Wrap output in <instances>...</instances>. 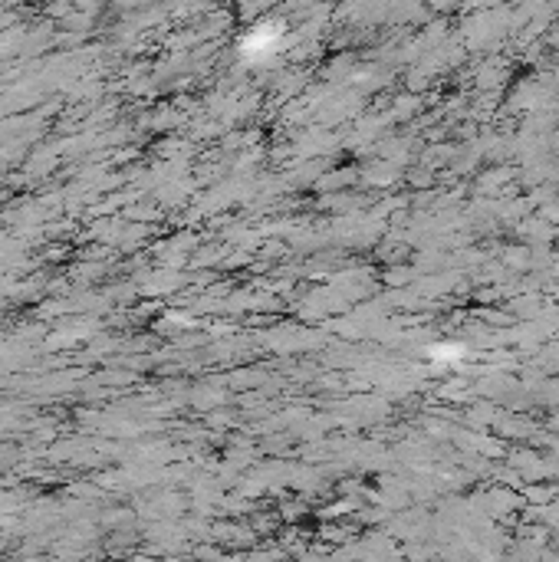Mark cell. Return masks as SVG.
Returning a JSON list of instances; mask_svg holds the SVG:
<instances>
[{"mask_svg": "<svg viewBox=\"0 0 559 562\" xmlns=\"http://www.w3.org/2000/svg\"><path fill=\"white\" fill-rule=\"evenodd\" d=\"M280 33H283V24L254 27V33L244 40V56H247V60H260V56L273 53V47L280 43Z\"/></svg>", "mask_w": 559, "mask_h": 562, "instance_id": "obj_1", "label": "cell"}]
</instances>
